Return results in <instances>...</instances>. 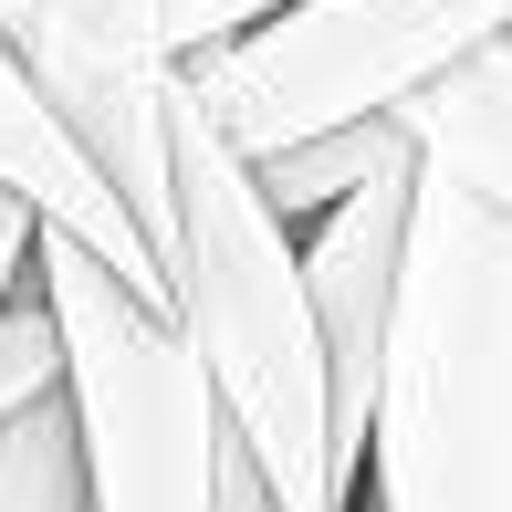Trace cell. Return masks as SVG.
Listing matches in <instances>:
<instances>
[{
	"label": "cell",
	"instance_id": "cell-3",
	"mask_svg": "<svg viewBox=\"0 0 512 512\" xmlns=\"http://www.w3.org/2000/svg\"><path fill=\"white\" fill-rule=\"evenodd\" d=\"M32 283L63 335V418H74L84 512H209L230 429L168 304H147L95 241L53 220H32Z\"/></svg>",
	"mask_w": 512,
	"mask_h": 512
},
{
	"label": "cell",
	"instance_id": "cell-10",
	"mask_svg": "<svg viewBox=\"0 0 512 512\" xmlns=\"http://www.w3.org/2000/svg\"><path fill=\"white\" fill-rule=\"evenodd\" d=\"M251 11H272V0H147V32H157V53H199V42H220V32H241Z\"/></svg>",
	"mask_w": 512,
	"mask_h": 512
},
{
	"label": "cell",
	"instance_id": "cell-4",
	"mask_svg": "<svg viewBox=\"0 0 512 512\" xmlns=\"http://www.w3.org/2000/svg\"><path fill=\"white\" fill-rule=\"evenodd\" d=\"M502 21L512 0H272L241 32L178 53V84L241 157H272L293 136L398 115Z\"/></svg>",
	"mask_w": 512,
	"mask_h": 512
},
{
	"label": "cell",
	"instance_id": "cell-6",
	"mask_svg": "<svg viewBox=\"0 0 512 512\" xmlns=\"http://www.w3.org/2000/svg\"><path fill=\"white\" fill-rule=\"evenodd\" d=\"M0 189H11L32 220H53V230H74V241H95L115 272H126L147 304H168V272H157V251H147V230L126 220V199L95 178V157L74 147V136L53 126V105L32 95V74L11 63V42H0Z\"/></svg>",
	"mask_w": 512,
	"mask_h": 512
},
{
	"label": "cell",
	"instance_id": "cell-5",
	"mask_svg": "<svg viewBox=\"0 0 512 512\" xmlns=\"http://www.w3.org/2000/svg\"><path fill=\"white\" fill-rule=\"evenodd\" d=\"M398 241H408V157L366 168L345 199L293 220V262H304V304H314V335H324L345 450L366 439V398H377V345H387V304H398Z\"/></svg>",
	"mask_w": 512,
	"mask_h": 512
},
{
	"label": "cell",
	"instance_id": "cell-11",
	"mask_svg": "<svg viewBox=\"0 0 512 512\" xmlns=\"http://www.w3.org/2000/svg\"><path fill=\"white\" fill-rule=\"evenodd\" d=\"M209 512H283V502L262 492V471H251L230 439H220V481H209Z\"/></svg>",
	"mask_w": 512,
	"mask_h": 512
},
{
	"label": "cell",
	"instance_id": "cell-1",
	"mask_svg": "<svg viewBox=\"0 0 512 512\" xmlns=\"http://www.w3.org/2000/svg\"><path fill=\"white\" fill-rule=\"evenodd\" d=\"M408 115V241L356 439L366 512H512V21Z\"/></svg>",
	"mask_w": 512,
	"mask_h": 512
},
{
	"label": "cell",
	"instance_id": "cell-2",
	"mask_svg": "<svg viewBox=\"0 0 512 512\" xmlns=\"http://www.w3.org/2000/svg\"><path fill=\"white\" fill-rule=\"evenodd\" d=\"M168 324L189 335L230 450L262 471L283 512H345L356 450L335 429V377L304 304L293 230L272 220L251 157L168 74Z\"/></svg>",
	"mask_w": 512,
	"mask_h": 512
},
{
	"label": "cell",
	"instance_id": "cell-13",
	"mask_svg": "<svg viewBox=\"0 0 512 512\" xmlns=\"http://www.w3.org/2000/svg\"><path fill=\"white\" fill-rule=\"evenodd\" d=\"M345 512H366V502H345Z\"/></svg>",
	"mask_w": 512,
	"mask_h": 512
},
{
	"label": "cell",
	"instance_id": "cell-9",
	"mask_svg": "<svg viewBox=\"0 0 512 512\" xmlns=\"http://www.w3.org/2000/svg\"><path fill=\"white\" fill-rule=\"evenodd\" d=\"M53 387H63V335H53V304H42V283L21 272L11 304H0V418L32 408V398H53Z\"/></svg>",
	"mask_w": 512,
	"mask_h": 512
},
{
	"label": "cell",
	"instance_id": "cell-8",
	"mask_svg": "<svg viewBox=\"0 0 512 512\" xmlns=\"http://www.w3.org/2000/svg\"><path fill=\"white\" fill-rule=\"evenodd\" d=\"M0 512H84V471H74V418H63V387L0 418Z\"/></svg>",
	"mask_w": 512,
	"mask_h": 512
},
{
	"label": "cell",
	"instance_id": "cell-12",
	"mask_svg": "<svg viewBox=\"0 0 512 512\" xmlns=\"http://www.w3.org/2000/svg\"><path fill=\"white\" fill-rule=\"evenodd\" d=\"M21 272H32V209L0 189V304H11V283H21Z\"/></svg>",
	"mask_w": 512,
	"mask_h": 512
},
{
	"label": "cell",
	"instance_id": "cell-7",
	"mask_svg": "<svg viewBox=\"0 0 512 512\" xmlns=\"http://www.w3.org/2000/svg\"><path fill=\"white\" fill-rule=\"evenodd\" d=\"M387 157H408V115H366V126H324V136H293V147L251 157V178H262L272 220H314L324 199H345L366 168H387Z\"/></svg>",
	"mask_w": 512,
	"mask_h": 512
}]
</instances>
